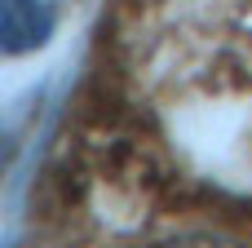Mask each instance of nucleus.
<instances>
[{
    "label": "nucleus",
    "mask_w": 252,
    "mask_h": 248,
    "mask_svg": "<svg viewBox=\"0 0 252 248\" xmlns=\"http://www.w3.org/2000/svg\"><path fill=\"white\" fill-rule=\"evenodd\" d=\"M58 27V13L49 0H0V44L4 53H31L40 49Z\"/></svg>",
    "instance_id": "f257e3e1"
},
{
    "label": "nucleus",
    "mask_w": 252,
    "mask_h": 248,
    "mask_svg": "<svg viewBox=\"0 0 252 248\" xmlns=\"http://www.w3.org/2000/svg\"><path fill=\"white\" fill-rule=\"evenodd\" d=\"M155 248H235V244L208 240V235H186V240H168V244H155Z\"/></svg>",
    "instance_id": "f03ea898"
}]
</instances>
